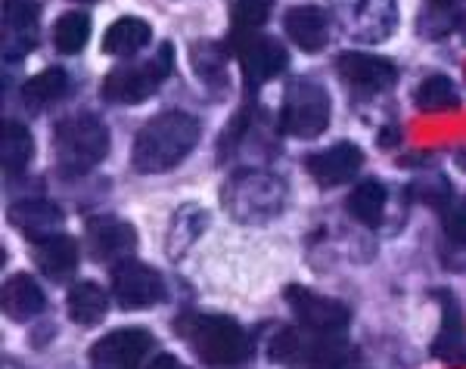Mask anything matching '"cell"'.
Masks as SVG:
<instances>
[{
	"label": "cell",
	"instance_id": "1",
	"mask_svg": "<svg viewBox=\"0 0 466 369\" xmlns=\"http://www.w3.org/2000/svg\"><path fill=\"white\" fill-rule=\"evenodd\" d=\"M202 125L197 115L168 109L140 127L131 146V165L140 175H162L184 162L197 149Z\"/></svg>",
	"mask_w": 466,
	"mask_h": 369
},
{
	"label": "cell",
	"instance_id": "2",
	"mask_svg": "<svg viewBox=\"0 0 466 369\" xmlns=\"http://www.w3.org/2000/svg\"><path fill=\"white\" fill-rule=\"evenodd\" d=\"M177 333L208 366H237L252 351L246 329L224 314H187L177 320Z\"/></svg>",
	"mask_w": 466,
	"mask_h": 369
},
{
	"label": "cell",
	"instance_id": "3",
	"mask_svg": "<svg viewBox=\"0 0 466 369\" xmlns=\"http://www.w3.org/2000/svg\"><path fill=\"white\" fill-rule=\"evenodd\" d=\"M221 202L233 221L258 227V224L274 221L287 205V184L277 175H270V171L246 168L228 180Z\"/></svg>",
	"mask_w": 466,
	"mask_h": 369
},
{
	"label": "cell",
	"instance_id": "4",
	"mask_svg": "<svg viewBox=\"0 0 466 369\" xmlns=\"http://www.w3.org/2000/svg\"><path fill=\"white\" fill-rule=\"evenodd\" d=\"M54 153L59 171L66 175H85L96 162H103L109 153V131L96 115L78 112L63 118L54 127Z\"/></svg>",
	"mask_w": 466,
	"mask_h": 369
},
{
	"label": "cell",
	"instance_id": "5",
	"mask_svg": "<svg viewBox=\"0 0 466 369\" xmlns=\"http://www.w3.org/2000/svg\"><path fill=\"white\" fill-rule=\"evenodd\" d=\"M171 69H175V50H171V44H162L144 63H127L112 69L106 75V81H103V100L122 103V105L144 103L159 90V85L168 78Z\"/></svg>",
	"mask_w": 466,
	"mask_h": 369
},
{
	"label": "cell",
	"instance_id": "6",
	"mask_svg": "<svg viewBox=\"0 0 466 369\" xmlns=\"http://www.w3.org/2000/svg\"><path fill=\"white\" fill-rule=\"evenodd\" d=\"M329 125V94L311 78H296L283 94L280 127L296 140L320 137Z\"/></svg>",
	"mask_w": 466,
	"mask_h": 369
},
{
	"label": "cell",
	"instance_id": "7",
	"mask_svg": "<svg viewBox=\"0 0 466 369\" xmlns=\"http://www.w3.org/2000/svg\"><path fill=\"white\" fill-rule=\"evenodd\" d=\"M336 22L351 41L377 44L395 32V0H333Z\"/></svg>",
	"mask_w": 466,
	"mask_h": 369
},
{
	"label": "cell",
	"instance_id": "8",
	"mask_svg": "<svg viewBox=\"0 0 466 369\" xmlns=\"http://www.w3.org/2000/svg\"><path fill=\"white\" fill-rule=\"evenodd\" d=\"M112 298L125 311H144L156 307L165 298V280L149 264L127 258L112 267Z\"/></svg>",
	"mask_w": 466,
	"mask_h": 369
},
{
	"label": "cell",
	"instance_id": "9",
	"mask_svg": "<svg viewBox=\"0 0 466 369\" xmlns=\"http://www.w3.org/2000/svg\"><path fill=\"white\" fill-rule=\"evenodd\" d=\"M283 298L289 301L296 320L302 323L308 333L320 335H339L345 326L351 323V311L336 298H327L320 292H311L308 285H287Z\"/></svg>",
	"mask_w": 466,
	"mask_h": 369
},
{
	"label": "cell",
	"instance_id": "10",
	"mask_svg": "<svg viewBox=\"0 0 466 369\" xmlns=\"http://www.w3.org/2000/svg\"><path fill=\"white\" fill-rule=\"evenodd\" d=\"M233 37H237L233 47H237V56H239V69H243V78L249 87L265 85V81L277 78V75L287 69V63H289L287 47H283L277 37L252 35V32H237Z\"/></svg>",
	"mask_w": 466,
	"mask_h": 369
},
{
	"label": "cell",
	"instance_id": "11",
	"mask_svg": "<svg viewBox=\"0 0 466 369\" xmlns=\"http://www.w3.org/2000/svg\"><path fill=\"white\" fill-rule=\"evenodd\" d=\"M149 351H153L149 329H116L90 348V369H140Z\"/></svg>",
	"mask_w": 466,
	"mask_h": 369
},
{
	"label": "cell",
	"instance_id": "12",
	"mask_svg": "<svg viewBox=\"0 0 466 369\" xmlns=\"http://www.w3.org/2000/svg\"><path fill=\"white\" fill-rule=\"evenodd\" d=\"M41 4L37 0H4V59L16 63L37 47Z\"/></svg>",
	"mask_w": 466,
	"mask_h": 369
},
{
	"label": "cell",
	"instance_id": "13",
	"mask_svg": "<svg viewBox=\"0 0 466 369\" xmlns=\"http://www.w3.org/2000/svg\"><path fill=\"white\" fill-rule=\"evenodd\" d=\"M360 165H364V153H360V146H355V143H349V140L333 143V146L305 158L308 175L314 177V184H318L320 190H333V186L351 184V180L358 177Z\"/></svg>",
	"mask_w": 466,
	"mask_h": 369
},
{
	"label": "cell",
	"instance_id": "14",
	"mask_svg": "<svg viewBox=\"0 0 466 369\" xmlns=\"http://www.w3.org/2000/svg\"><path fill=\"white\" fill-rule=\"evenodd\" d=\"M87 252L94 254V261L112 264L116 267L118 261L134 258L137 252V233L127 221H118V217L100 214L87 221Z\"/></svg>",
	"mask_w": 466,
	"mask_h": 369
},
{
	"label": "cell",
	"instance_id": "15",
	"mask_svg": "<svg viewBox=\"0 0 466 369\" xmlns=\"http://www.w3.org/2000/svg\"><path fill=\"white\" fill-rule=\"evenodd\" d=\"M336 72L339 78L358 94H380V90H389L398 81V69L392 59L373 56V53H342L336 59Z\"/></svg>",
	"mask_w": 466,
	"mask_h": 369
},
{
	"label": "cell",
	"instance_id": "16",
	"mask_svg": "<svg viewBox=\"0 0 466 369\" xmlns=\"http://www.w3.org/2000/svg\"><path fill=\"white\" fill-rule=\"evenodd\" d=\"M441 304V326L435 335L430 354L435 360H445V364H457L466 354V326H463V314L461 304L451 292H435L432 295Z\"/></svg>",
	"mask_w": 466,
	"mask_h": 369
},
{
	"label": "cell",
	"instance_id": "17",
	"mask_svg": "<svg viewBox=\"0 0 466 369\" xmlns=\"http://www.w3.org/2000/svg\"><path fill=\"white\" fill-rule=\"evenodd\" d=\"M283 32L299 50L320 53L329 41V16L320 6H292L283 16Z\"/></svg>",
	"mask_w": 466,
	"mask_h": 369
},
{
	"label": "cell",
	"instance_id": "18",
	"mask_svg": "<svg viewBox=\"0 0 466 369\" xmlns=\"http://www.w3.org/2000/svg\"><path fill=\"white\" fill-rule=\"evenodd\" d=\"M10 224L28 239L41 243V239L63 233V211L47 199H25L10 205Z\"/></svg>",
	"mask_w": 466,
	"mask_h": 369
},
{
	"label": "cell",
	"instance_id": "19",
	"mask_svg": "<svg viewBox=\"0 0 466 369\" xmlns=\"http://www.w3.org/2000/svg\"><path fill=\"white\" fill-rule=\"evenodd\" d=\"M308 333V329H305ZM305 369H358V351L342 335L308 333L302 364Z\"/></svg>",
	"mask_w": 466,
	"mask_h": 369
},
{
	"label": "cell",
	"instance_id": "20",
	"mask_svg": "<svg viewBox=\"0 0 466 369\" xmlns=\"http://www.w3.org/2000/svg\"><path fill=\"white\" fill-rule=\"evenodd\" d=\"M0 304H4V314L10 316L13 323H28L44 311V292L35 276L13 274V276H6V283H4Z\"/></svg>",
	"mask_w": 466,
	"mask_h": 369
},
{
	"label": "cell",
	"instance_id": "21",
	"mask_svg": "<svg viewBox=\"0 0 466 369\" xmlns=\"http://www.w3.org/2000/svg\"><path fill=\"white\" fill-rule=\"evenodd\" d=\"M35 261L37 270H41L47 280H69V276L78 270V243L66 233H56V236H47L41 243H35Z\"/></svg>",
	"mask_w": 466,
	"mask_h": 369
},
{
	"label": "cell",
	"instance_id": "22",
	"mask_svg": "<svg viewBox=\"0 0 466 369\" xmlns=\"http://www.w3.org/2000/svg\"><path fill=\"white\" fill-rule=\"evenodd\" d=\"M66 307H69V316L72 323L78 326H96V323L106 320V311H109V295L103 285L96 283H75L69 289V298H66Z\"/></svg>",
	"mask_w": 466,
	"mask_h": 369
},
{
	"label": "cell",
	"instance_id": "23",
	"mask_svg": "<svg viewBox=\"0 0 466 369\" xmlns=\"http://www.w3.org/2000/svg\"><path fill=\"white\" fill-rule=\"evenodd\" d=\"M153 37V28H149L147 19H137V16H125V19H116L112 25L106 28V37H103V50L109 56H118V59H127L134 53H140L149 44Z\"/></svg>",
	"mask_w": 466,
	"mask_h": 369
},
{
	"label": "cell",
	"instance_id": "24",
	"mask_svg": "<svg viewBox=\"0 0 466 369\" xmlns=\"http://www.w3.org/2000/svg\"><path fill=\"white\" fill-rule=\"evenodd\" d=\"M208 227V211L197 205V202H190V205H180L175 211V221H171L168 227V254L171 258H180V254L187 252L197 239L206 233Z\"/></svg>",
	"mask_w": 466,
	"mask_h": 369
},
{
	"label": "cell",
	"instance_id": "25",
	"mask_svg": "<svg viewBox=\"0 0 466 369\" xmlns=\"http://www.w3.org/2000/svg\"><path fill=\"white\" fill-rule=\"evenodd\" d=\"M386 186L380 180H360L349 195V214L355 217L360 227L377 230L386 217Z\"/></svg>",
	"mask_w": 466,
	"mask_h": 369
},
{
	"label": "cell",
	"instance_id": "26",
	"mask_svg": "<svg viewBox=\"0 0 466 369\" xmlns=\"http://www.w3.org/2000/svg\"><path fill=\"white\" fill-rule=\"evenodd\" d=\"M228 63H230V53L218 41H199L190 47L193 72H197L202 85H208V87L228 85Z\"/></svg>",
	"mask_w": 466,
	"mask_h": 369
},
{
	"label": "cell",
	"instance_id": "27",
	"mask_svg": "<svg viewBox=\"0 0 466 369\" xmlns=\"http://www.w3.org/2000/svg\"><path fill=\"white\" fill-rule=\"evenodd\" d=\"M35 155V140L25 125L4 122V137H0V162H4L6 175H22Z\"/></svg>",
	"mask_w": 466,
	"mask_h": 369
},
{
	"label": "cell",
	"instance_id": "28",
	"mask_svg": "<svg viewBox=\"0 0 466 369\" xmlns=\"http://www.w3.org/2000/svg\"><path fill=\"white\" fill-rule=\"evenodd\" d=\"M420 112H448V109H461V90L448 75H426L417 85L413 94Z\"/></svg>",
	"mask_w": 466,
	"mask_h": 369
},
{
	"label": "cell",
	"instance_id": "29",
	"mask_svg": "<svg viewBox=\"0 0 466 369\" xmlns=\"http://www.w3.org/2000/svg\"><path fill=\"white\" fill-rule=\"evenodd\" d=\"M69 75L63 69H47L41 75H35L25 87H22V100L28 109H44V105H54L69 94Z\"/></svg>",
	"mask_w": 466,
	"mask_h": 369
},
{
	"label": "cell",
	"instance_id": "30",
	"mask_svg": "<svg viewBox=\"0 0 466 369\" xmlns=\"http://www.w3.org/2000/svg\"><path fill=\"white\" fill-rule=\"evenodd\" d=\"M90 37V16L81 10H72V13H63L56 22H54V47L66 56H75V53L85 50Z\"/></svg>",
	"mask_w": 466,
	"mask_h": 369
},
{
	"label": "cell",
	"instance_id": "31",
	"mask_svg": "<svg viewBox=\"0 0 466 369\" xmlns=\"http://www.w3.org/2000/svg\"><path fill=\"white\" fill-rule=\"evenodd\" d=\"M270 10H274V0H233V28L255 32L268 22Z\"/></svg>",
	"mask_w": 466,
	"mask_h": 369
},
{
	"label": "cell",
	"instance_id": "32",
	"mask_svg": "<svg viewBox=\"0 0 466 369\" xmlns=\"http://www.w3.org/2000/svg\"><path fill=\"white\" fill-rule=\"evenodd\" d=\"M413 190H417L420 199H423L426 205H432V208H448L451 205V186H448V180L439 177V175L423 180V184H417Z\"/></svg>",
	"mask_w": 466,
	"mask_h": 369
},
{
	"label": "cell",
	"instance_id": "33",
	"mask_svg": "<svg viewBox=\"0 0 466 369\" xmlns=\"http://www.w3.org/2000/svg\"><path fill=\"white\" fill-rule=\"evenodd\" d=\"M445 236L451 243L466 245V199L451 202L445 208Z\"/></svg>",
	"mask_w": 466,
	"mask_h": 369
},
{
	"label": "cell",
	"instance_id": "34",
	"mask_svg": "<svg viewBox=\"0 0 466 369\" xmlns=\"http://www.w3.org/2000/svg\"><path fill=\"white\" fill-rule=\"evenodd\" d=\"M149 369H190V366L180 364L175 354H159V357H156L153 364H149Z\"/></svg>",
	"mask_w": 466,
	"mask_h": 369
},
{
	"label": "cell",
	"instance_id": "35",
	"mask_svg": "<svg viewBox=\"0 0 466 369\" xmlns=\"http://www.w3.org/2000/svg\"><path fill=\"white\" fill-rule=\"evenodd\" d=\"M457 4H461V0H430V6H435V10H441V13L454 10Z\"/></svg>",
	"mask_w": 466,
	"mask_h": 369
},
{
	"label": "cell",
	"instance_id": "36",
	"mask_svg": "<svg viewBox=\"0 0 466 369\" xmlns=\"http://www.w3.org/2000/svg\"><path fill=\"white\" fill-rule=\"evenodd\" d=\"M457 32H461V37H463V41H466V16H463L461 22H457Z\"/></svg>",
	"mask_w": 466,
	"mask_h": 369
},
{
	"label": "cell",
	"instance_id": "37",
	"mask_svg": "<svg viewBox=\"0 0 466 369\" xmlns=\"http://www.w3.org/2000/svg\"><path fill=\"white\" fill-rule=\"evenodd\" d=\"M75 4H94V0H75Z\"/></svg>",
	"mask_w": 466,
	"mask_h": 369
}]
</instances>
